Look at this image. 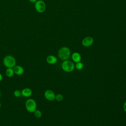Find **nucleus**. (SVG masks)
I'll return each instance as SVG.
<instances>
[{"mask_svg":"<svg viewBox=\"0 0 126 126\" xmlns=\"http://www.w3.org/2000/svg\"><path fill=\"white\" fill-rule=\"evenodd\" d=\"M63 70L67 72H72L75 68V65L73 62L70 60L63 61L61 65Z\"/></svg>","mask_w":126,"mask_h":126,"instance_id":"obj_4","label":"nucleus"},{"mask_svg":"<svg viewBox=\"0 0 126 126\" xmlns=\"http://www.w3.org/2000/svg\"><path fill=\"white\" fill-rule=\"evenodd\" d=\"M5 74L6 76L9 78L13 77L15 74L13 68H6L5 71Z\"/></svg>","mask_w":126,"mask_h":126,"instance_id":"obj_12","label":"nucleus"},{"mask_svg":"<svg viewBox=\"0 0 126 126\" xmlns=\"http://www.w3.org/2000/svg\"><path fill=\"white\" fill-rule=\"evenodd\" d=\"M34 8L38 13H43L46 9V4L43 0H37L34 3Z\"/></svg>","mask_w":126,"mask_h":126,"instance_id":"obj_5","label":"nucleus"},{"mask_svg":"<svg viewBox=\"0 0 126 126\" xmlns=\"http://www.w3.org/2000/svg\"><path fill=\"white\" fill-rule=\"evenodd\" d=\"M44 96L45 98L49 101H54L55 99V93L51 90H47L44 93Z\"/></svg>","mask_w":126,"mask_h":126,"instance_id":"obj_6","label":"nucleus"},{"mask_svg":"<svg viewBox=\"0 0 126 126\" xmlns=\"http://www.w3.org/2000/svg\"><path fill=\"white\" fill-rule=\"evenodd\" d=\"M1 103H0V108H1Z\"/></svg>","mask_w":126,"mask_h":126,"instance_id":"obj_20","label":"nucleus"},{"mask_svg":"<svg viewBox=\"0 0 126 126\" xmlns=\"http://www.w3.org/2000/svg\"><path fill=\"white\" fill-rule=\"evenodd\" d=\"M3 79V76H2V75L0 73V82H1L2 81Z\"/></svg>","mask_w":126,"mask_h":126,"instance_id":"obj_19","label":"nucleus"},{"mask_svg":"<svg viewBox=\"0 0 126 126\" xmlns=\"http://www.w3.org/2000/svg\"><path fill=\"white\" fill-rule=\"evenodd\" d=\"M70 55L71 51L69 48L67 47H63L61 48L58 51V57L63 61L68 60Z\"/></svg>","mask_w":126,"mask_h":126,"instance_id":"obj_2","label":"nucleus"},{"mask_svg":"<svg viewBox=\"0 0 126 126\" xmlns=\"http://www.w3.org/2000/svg\"><path fill=\"white\" fill-rule=\"evenodd\" d=\"M83 67H84V65H83V63H81V62H78V63H76L75 65V67L78 70L82 69Z\"/></svg>","mask_w":126,"mask_h":126,"instance_id":"obj_14","label":"nucleus"},{"mask_svg":"<svg viewBox=\"0 0 126 126\" xmlns=\"http://www.w3.org/2000/svg\"><path fill=\"white\" fill-rule=\"evenodd\" d=\"M71 58L73 61L76 63L81 62V56L78 52H74L71 55Z\"/></svg>","mask_w":126,"mask_h":126,"instance_id":"obj_11","label":"nucleus"},{"mask_svg":"<svg viewBox=\"0 0 126 126\" xmlns=\"http://www.w3.org/2000/svg\"><path fill=\"white\" fill-rule=\"evenodd\" d=\"M21 92V95L27 98L31 97L32 94V91L30 88H25L23 89Z\"/></svg>","mask_w":126,"mask_h":126,"instance_id":"obj_8","label":"nucleus"},{"mask_svg":"<svg viewBox=\"0 0 126 126\" xmlns=\"http://www.w3.org/2000/svg\"><path fill=\"white\" fill-rule=\"evenodd\" d=\"M94 43V38L90 36H86L82 41V44L83 46L85 47H88L93 45Z\"/></svg>","mask_w":126,"mask_h":126,"instance_id":"obj_7","label":"nucleus"},{"mask_svg":"<svg viewBox=\"0 0 126 126\" xmlns=\"http://www.w3.org/2000/svg\"><path fill=\"white\" fill-rule=\"evenodd\" d=\"M46 61L48 63L50 64H54L57 62L58 59L56 56L50 55L46 57Z\"/></svg>","mask_w":126,"mask_h":126,"instance_id":"obj_10","label":"nucleus"},{"mask_svg":"<svg viewBox=\"0 0 126 126\" xmlns=\"http://www.w3.org/2000/svg\"><path fill=\"white\" fill-rule=\"evenodd\" d=\"M13 70L14 72V74L20 76L24 74V68L20 65H16L13 68Z\"/></svg>","mask_w":126,"mask_h":126,"instance_id":"obj_9","label":"nucleus"},{"mask_svg":"<svg viewBox=\"0 0 126 126\" xmlns=\"http://www.w3.org/2000/svg\"><path fill=\"white\" fill-rule=\"evenodd\" d=\"M1 97V93H0V98Z\"/></svg>","mask_w":126,"mask_h":126,"instance_id":"obj_21","label":"nucleus"},{"mask_svg":"<svg viewBox=\"0 0 126 126\" xmlns=\"http://www.w3.org/2000/svg\"><path fill=\"white\" fill-rule=\"evenodd\" d=\"M13 95L16 97H19L21 95V92L19 90H16L13 92Z\"/></svg>","mask_w":126,"mask_h":126,"instance_id":"obj_16","label":"nucleus"},{"mask_svg":"<svg viewBox=\"0 0 126 126\" xmlns=\"http://www.w3.org/2000/svg\"><path fill=\"white\" fill-rule=\"evenodd\" d=\"M33 114H34V116L37 118H40L42 117V112L38 110V109H36L34 112H33Z\"/></svg>","mask_w":126,"mask_h":126,"instance_id":"obj_13","label":"nucleus"},{"mask_svg":"<svg viewBox=\"0 0 126 126\" xmlns=\"http://www.w3.org/2000/svg\"><path fill=\"white\" fill-rule=\"evenodd\" d=\"M123 109L125 111V112L126 113V101L124 102V105H123Z\"/></svg>","mask_w":126,"mask_h":126,"instance_id":"obj_17","label":"nucleus"},{"mask_svg":"<svg viewBox=\"0 0 126 126\" xmlns=\"http://www.w3.org/2000/svg\"><path fill=\"white\" fill-rule=\"evenodd\" d=\"M63 95L61 94H58L55 96V99L57 100L58 101H61L63 100Z\"/></svg>","mask_w":126,"mask_h":126,"instance_id":"obj_15","label":"nucleus"},{"mask_svg":"<svg viewBox=\"0 0 126 126\" xmlns=\"http://www.w3.org/2000/svg\"><path fill=\"white\" fill-rule=\"evenodd\" d=\"M2 63L6 68H13L16 65V60L14 56L7 55L3 58Z\"/></svg>","mask_w":126,"mask_h":126,"instance_id":"obj_1","label":"nucleus"},{"mask_svg":"<svg viewBox=\"0 0 126 126\" xmlns=\"http://www.w3.org/2000/svg\"><path fill=\"white\" fill-rule=\"evenodd\" d=\"M29 1H30V2L31 3H34L37 0H28Z\"/></svg>","mask_w":126,"mask_h":126,"instance_id":"obj_18","label":"nucleus"},{"mask_svg":"<svg viewBox=\"0 0 126 126\" xmlns=\"http://www.w3.org/2000/svg\"><path fill=\"white\" fill-rule=\"evenodd\" d=\"M25 108L28 112L33 113L37 109V103L36 101L33 98L28 99L25 102Z\"/></svg>","mask_w":126,"mask_h":126,"instance_id":"obj_3","label":"nucleus"}]
</instances>
